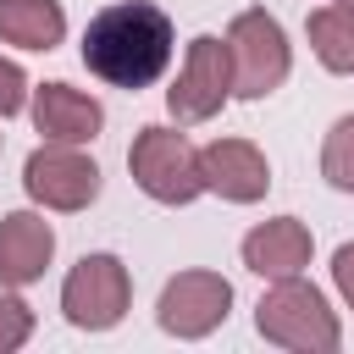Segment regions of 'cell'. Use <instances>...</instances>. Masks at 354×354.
Returning <instances> with one entry per match:
<instances>
[{"mask_svg":"<svg viewBox=\"0 0 354 354\" xmlns=\"http://www.w3.org/2000/svg\"><path fill=\"white\" fill-rule=\"evenodd\" d=\"M171 17L149 0L105 6L83 33V66L111 88H149L171 61Z\"/></svg>","mask_w":354,"mask_h":354,"instance_id":"obj_1","label":"cell"},{"mask_svg":"<svg viewBox=\"0 0 354 354\" xmlns=\"http://www.w3.org/2000/svg\"><path fill=\"white\" fill-rule=\"evenodd\" d=\"M254 326L266 343L293 348V354H332L343 343V326H337L326 293L310 288L304 277H277L254 304Z\"/></svg>","mask_w":354,"mask_h":354,"instance_id":"obj_2","label":"cell"},{"mask_svg":"<svg viewBox=\"0 0 354 354\" xmlns=\"http://www.w3.org/2000/svg\"><path fill=\"white\" fill-rule=\"evenodd\" d=\"M227 61H232V94L238 100H266L271 88H282V77L293 66L282 22L260 6L238 11L227 28Z\"/></svg>","mask_w":354,"mask_h":354,"instance_id":"obj_3","label":"cell"},{"mask_svg":"<svg viewBox=\"0 0 354 354\" xmlns=\"http://www.w3.org/2000/svg\"><path fill=\"white\" fill-rule=\"evenodd\" d=\"M127 171L160 205H188V199L205 194V183H199V149L177 127H144L133 138V149H127Z\"/></svg>","mask_w":354,"mask_h":354,"instance_id":"obj_4","label":"cell"},{"mask_svg":"<svg viewBox=\"0 0 354 354\" xmlns=\"http://www.w3.org/2000/svg\"><path fill=\"white\" fill-rule=\"evenodd\" d=\"M127 299H133V282L116 254H83L61 282V310L83 332H111L127 315Z\"/></svg>","mask_w":354,"mask_h":354,"instance_id":"obj_5","label":"cell"},{"mask_svg":"<svg viewBox=\"0 0 354 354\" xmlns=\"http://www.w3.org/2000/svg\"><path fill=\"white\" fill-rule=\"evenodd\" d=\"M232 94V61H227V39L199 33L188 44V61L177 72V83L166 88V105L177 122H210Z\"/></svg>","mask_w":354,"mask_h":354,"instance_id":"obj_6","label":"cell"},{"mask_svg":"<svg viewBox=\"0 0 354 354\" xmlns=\"http://www.w3.org/2000/svg\"><path fill=\"white\" fill-rule=\"evenodd\" d=\"M22 188L28 199H39L44 210H83L100 194V166L77 149V144H44L28 155L22 166Z\"/></svg>","mask_w":354,"mask_h":354,"instance_id":"obj_7","label":"cell"},{"mask_svg":"<svg viewBox=\"0 0 354 354\" xmlns=\"http://www.w3.org/2000/svg\"><path fill=\"white\" fill-rule=\"evenodd\" d=\"M227 310H232V282L221 271H177L160 288L155 321L171 337H205L227 321Z\"/></svg>","mask_w":354,"mask_h":354,"instance_id":"obj_8","label":"cell"},{"mask_svg":"<svg viewBox=\"0 0 354 354\" xmlns=\"http://www.w3.org/2000/svg\"><path fill=\"white\" fill-rule=\"evenodd\" d=\"M199 183L232 205H254L271 188V166L249 138H216L199 149Z\"/></svg>","mask_w":354,"mask_h":354,"instance_id":"obj_9","label":"cell"},{"mask_svg":"<svg viewBox=\"0 0 354 354\" xmlns=\"http://www.w3.org/2000/svg\"><path fill=\"white\" fill-rule=\"evenodd\" d=\"M315 254V238L299 216H277V221H260L254 232H243V266L254 277H299Z\"/></svg>","mask_w":354,"mask_h":354,"instance_id":"obj_10","label":"cell"},{"mask_svg":"<svg viewBox=\"0 0 354 354\" xmlns=\"http://www.w3.org/2000/svg\"><path fill=\"white\" fill-rule=\"evenodd\" d=\"M33 127L50 144H88L105 127V111L94 94H83L72 83H44V88H33Z\"/></svg>","mask_w":354,"mask_h":354,"instance_id":"obj_11","label":"cell"},{"mask_svg":"<svg viewBox=\"0 0 354 354\" xmlns=\"http://www.w3.org/2000/svg\"><path fill=\"white\" fill-rule=\"evenodd\" d=\"M50 254H55V232H50L44 216H33V210L0 216V282L6 288L39 282L44 266H50Z\"/></svg>","mask_w":354,"mask_h":354,"instance_id":"obj_12","label":"cell"},{"mask_svg":"<svg viewBox=\"0 0 354 354\" xmlns=\"http://www.w3.org/2000/svg\"><path fill=\"white\" fill-rule=\"evenodd\" d=\"M66 39L61 0H0V44L17 50H55Z\"/></svg>","mask_w":354,"mask_h":354,"instance_id":"obj_13","label":"cell"},{"mask_svg":"<svg viewBox=\"0 0 354 354\" xmlns=\"http://www.w3.org/2000/svg\"><path fill=\"white\" fill-rule=\"evenodd\" d=\"M304 33H310V50L326 72H343V77L354 72V6H343V0L315 6Z\"/></svg>","mask_w":354,"mask_h":354,"instance_id":"obj_14","label":"cell"},{"mask_svg":"<svg viewBox=\"0 0 354 354\" xmlns=\"http://www.w3.org/2000/svg\"><path fill=\"white\" fill-rule=\"evenodd\" d=\"M321 177L343 194H354V116H337L321 144Z\"/></svg>","mask_w":354,"mask_h":354,"instance_id":"obj_15","label":"cell"},{"mask_svg":"<svg viewBox=\"0 0 354 354\" xmlns=\"http://www.w3.org/2000/svg\"><path fill=\"white\" fill-rule=\"evenodd\" d=\"M33 337V310L17 299V293H0V354L22 348Z\"/></svg>","mask_w":354,"mask_h":354,"instance_id":"obj_16","label":"cell"},{"mask_svg":"<svg viewBox=\"0 0 354 354\" xmlns=\"http://www.w3.org/2000/svg\"><path fill=\"white\" fill-rule=\"evenodd\" d=\"M22 100H28V77H22V66H17V61H0V116H17Z\"/></svg>","mask_w":354,"mask_h":354,"instance_id":"obj_17","label":"cell"},{"mask_svg":"<svg viewBox=\"0 0 354 354\" xmlns=\"http://www.w3.org/2000/svg\"><path fill=\"white\" fill-rule=\"evenodd\" d=\"M332 282H337V293H343L348 310H354V243H343V249L332 254Z\"/></svg>","mask_w":354,"mask_h":354,"instance_id":"obj_18","label":"cell"},{"mask_svg":"<svg viewBox=\"0 0 354 354\" xmlns=\"http://www.w3.org/2000/svg\"><path fill=\"white\" fill-rule=\"evenodd\" d=\"M343 6H354V0H343Z\"/></svg>","mask_w":354,"mask_h":354,"instance_id":"obj_19","label":"cell"}]
</instances>
